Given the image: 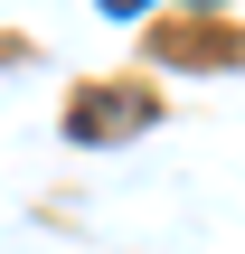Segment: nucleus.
Here are the masks:
<instances>
[{"label":"nucleus","instance_id":"obj_1","mask_svg":"<svg viewBox=\"0 0 245 254\" xmlns=\"http://www.w3.org/2000/svg\"><path fill=\"white\" fill-rule=\"evenodd\" d=\"M94 9H104V19H142L151 0H94Z\"/></svg>","mask_w":245,"mask_h":254}]
</instances>
